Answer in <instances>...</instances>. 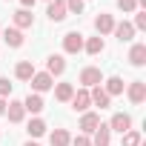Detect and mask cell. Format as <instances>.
I'll list each match as a JSON object with an SVG mask.
<instances>
[{"label": "cell", "mask_w": 146, "mask_h": 146, "mask_svg": "<svg viewBox=\"0 0 146 146\" xmlns=\"http://www.w3.org/2000/svg\"><path fill=\"white\" fill-rule=\"evenodd\" d=\"M29 83H32L35 95H40V92H49V89H54V78L49 75V72H35Z\"/></svg>", "instance_id": "obj_1"}, {"label": "cell", "mask_w": 146, "mask_h": 146, "mask_svg": "<svg viewBox=\"0 0 146 146\" xmlns=\"http://www.w3.org/2000/svg\"><path fill=\"white\" fill-rule=\"evenodd\" d=\"M63 52H66V54L83 52V35H80V32H66V35H63Z\"/></svg>", "instance_id": "obj_2"}, {"label": "cell", "mask_w": 146, "mask_h": 146, "mask_svg": "<svg viewBox=\"0 0 146 146\" xmlns=\"http://www.w3.org/2000/svg\"><path fill=\"white\" fill-rule=\"evenodd\" d=\"M80 83H83L86 89H92V86H100V83H103L100 69H98V66H86V69L80 72Z\"/></svg>", "instance_id": "obj_3"}, {"label": "cell", "mask_w": 146, "mask_h": 146, "mask_svg": "<svg viewBox=\"0 0 146 146\" xmlns=\"http://www.w3.org/2000/svg\"><path fill=\"white\" fill-rule=\"evenodd\" d=\"M109 129H112V132H120V135L129 132V129H132V115H126V112H115L112 120H109Z\"/></svg>", "instance_id": "obj_4"}, {"label": "cell", "mask_w": 146, "mask_h": 146, "mask_svg": "<svg viewBox=\"0 0 146 146\" xmlns=\"http://www.w3.org/2000/svg\"><path fill=\"white\" fill-rule=\"evenodd\" d=\"M69 103H72V109H75V112H89V106H92V100H89V89L75 92Z\"/></svg>", "instance_id": "obj_5"}, {"label": "cell", "mask_w": 146, "mask_h": 146, "mask_svg": "<svg viewBox=\"0 0 146 146\" xmlns=\"http://www.w3.org/2000/svg\"><path fill=\"white\" fill-rule=\"evenodd\" d=\"M126 95H129L132 103H143V100H146V83H143V80H132L129 89H126Z\"/></svg>", "instance_id": "obj_6"}, {"label": "cell", "mask_w": 146, "mask_h": 146, "mask_svg": "<svg viewBox=\"0 0 146 146\" xmlns=\"http://www.w3.org/2000/svg\"><path fill=\"white\" fill-rule=\"evenodd\" d=\"M89 100H92V106H100V109H109V106H112V98L103 92V86H92Z\"/></svg>", "instance_id": "obj_7"}, {"label": "cell", "mask_w": 146, "mask_h": 146, "mask_svg": "<svg viewBox=\"0 0 146 146\" xmlns=\"http://www.w3.org/2000/svg\"><path fill=\"white\" fill-rule=\"evenodd\" d=\"M46 15H49V20H52V23L66 20V3H63V0H52L49 9H46Z\"/></svg>", "instance_id": "obj_8"}, {"label": "cell", "mask_w": 146, "mask_h": 146, "mask_svg": "<svg viewBox=\"0 0 146 146\" xmlns=\"http://www.w3.org/2000/svg\"><path fill=\"white\" fill-rule=\"evenodd\" d=\"M12 20H15V29H32V26H35V15H32L29 9H17Z\"/></svg>", "instance_id": "obj_9"}, {"label": "cell", "mask_w": 146, "mask_h": 146, "mask_svg": "<svg viewBox=\"0 0 146 146\" xmlns=\"http://www.w3.org/2000/svg\"><path fill=\"white\" fill-rule=\"evenodd\" d=\"M95 29H98V35L103 37V35H109L112 29H115V17L112 15H106V12H100L98 17H95Z\"/></svg>", "instance_id": "obj_10"}, {"label": "cell", "mask_w": 146, "mask_h": 146, "mask_svg": "<svg viewBox=\"0 0 146 146\" xmlns=\"http://www.w3.org/2000/svg\"><path fill=\"white\" fill-rule=\"evenodd\" d=\"M98 126H100V115H95V112H83V117H80V129H83V135H95Z\"/></svg>", "instance_id": "obj_11"}, {"label": "cell", "mask_w": 146, "mask_h": 146, "mask_svg": "<svg viewBox=\"0 0 146 146\" xmlns=\"http://www.w3.org/2000/svg\"><path fill=\"white\" fill-rule=\"evenodd\" d=\"M46 72H49L52 78L63 75V72H66V60H63V54H52V57L46 60Z\"/></svg>", "instance_id": "obj_12"}, {"label": "cell", "mask_w": 146, "mask_h": 146, "mask_svg": "<svg viewBox=\"0 0 146 146\" xmlns=\"http://www.w3.org/2000/svg\"><path fill=\"white\" fill-rule=\"evenodd\" d=\"M6 115H9V120H12V123H20V120L26 117L23 100H12V103H6Z\"/></svg>", "instance_id": "obj_13"}, {"label": "cell", "mask_w": 146, "mask_h": 146, "mask_svg": "<svg viewBox=\"0 0 146 146\" xmlns=\"http://www.w3.org/2000/svg\"><path fill=\"white\" fill-rule=\"evenodd\" d=\"M109 143H112V129H109V123H100V126L95 129L92 146H109Z\"/></svg>", "instance_id": "obj_14"}, {"label": "cell", "mask_w": 146, "mask_h": 146, "mask_svg": "<svg viewBox=\"0 0 146 146\" xmlns=\"http://www.w3.org/2000/svg\"><path fill=\"white\" fill-rule=\"evenodd\" d=\"M0 35H3V40H6L12 49H20V46H23V32H20V29H15V26H12V29H3Z\"/></svg>", "instance_id": "obj_15"}, {"label": "cell", "mask_w": 146, "mask_h": 146, "mask_svg": "<svg viewBox=\"0 0 146 146\" xmlns=\"http://www.w3.org/2000/svg\"><path fill=\"white\" fill-rule=\"evenodd\" d=\"M112 32H115V37H117L120 43H129V40L135 37V29H132V23H126V20H123V23H115Z\"/></svg>", "instance_id": "obj_16"}, {"label": "cell", "mask_w": 146, "mask_h": 146, "mask_svg": "<svg viewBox=\"0 0 146 146\" xmlns=\"http://www.w3.org/2000/svg\"><path fill=\"white\" fill-rule=\"evenodd\" d=\"M129 63L132 66H143L146 63V43H135L129 49Z\"/></svg>", "instance_id": "obj_17"}, {"label": "cell", "mask_w": 146, "mask_h": 146, "mask_svg": "<svg viewBox=\"0 0 146 146\" xmlns=\"http://www.w3.org/2000/svg\"><path fill=\"white\" fill-rule=\"evenodd\" d=\"M32 75H35V63L32 60H20L15 66V78L17 80H32Z\"/></svg>", "instance_id": "obj_18"}, {"label": "cell", "mask_w": 146, "mask_h": 146, "mask_svg": "<svg viewBox=\"0 0 146 146\" xmlns=\"http://www.w3.org/2000/svg\"><path fill=\"white\" fill-rule=\"evenodd\" d=\"M103 92H106L109 98H115V95H123V78H117V75H112V78L106 80V86H103Z\"/></svg>", "instance_id": "obj_19"}, {"label": "cell", "mask_w": 146, "mask_h": 146, "mask_svg": "<svg viewBox=\"0 0 146 146\" xmlns=\"http://www.w3.org/2000/svg\"><path fill=\"white\" fill-rule=\"evenodd\" d=\"M43 106H46V103H43V98H40V95H29V98L23 100V109H26V112H32V115H40V112H43Z\"/></svg>", "instance_id": "obj_20"}, {"label": "cell", "mask_w": 146, "mask_h": 146, "mask_svg": "<svg viewBox=\"0 0 146 146\" xmlns=\"http://www.w3.org/2000/svg\"><path fill=\"white\" fill-rule=\"evenodd\" d=\"M83 49H86V52L95 57V54H100V52L106 49V43H103V37L98 35V37H89V40H83Z\"/></svg>", "instance_id": "obj_21"}, {"label": "cell", "mask_w": 146, "mask_h": 146, "mask_svg": "<svg viewBox=\"0 0 146 146\" xmlns=\"http://www.w3.org/2000/svg\"><path fill=\"white\" fill-rule=\"evenodd\" d=\"M72 95H75V86H72V83H57V86H54V98H57V100L69 103Z\"/></svg>", "instance_id": "obj_22"}, {"label": "cell", "mask_w": 146, "mask_h": 146, "mask_svg": "<svg viewBox=\"0 0 146 146\" xmlns=\"http://www.w3.org/2000/svg\"><path fill=\"white\" fill-rule=\"evenodd\" d=\"M49 140H52V146H69V143H72V135H69L66 129H54V132L49 135Z\"/></svg>", "instance_id": "obj_23"}, {"label": "cell", "mask_w": 146, "mask_h": 146, "mask_svg": "<svg viewBox=\"0 0 146 146\" xmlns=\"http://www.w3.org/2000/svg\"><path fill=\"white\" fill-rule=\"evenodd\" d=\"M29 137H40V135H46V123L40 120V117H35V120H29Z\"/></svg>", "instance_id": "obj_24"}, {"label": "cell", "mask_w": 146, "mask_h": 146, "mask_svg": "<svg viewBox=\"0 0 146 146\" xmlns=\"http://www.w3.org/2000/svg\"><path fill=\"white\" fill-rule=\"evenodd\" d=\"M140 143H143V137H140V132H137V129L123 132V146H140Z\"/></svg>", "instance_id": "obj_25"}, {"label": "cell", "mask_w": 146, "mask_h": 146, "mask_svg": "<svg viewBox=\"0 0 146 146\" xmlns=\"http://www.w3.org/2000/svg\"><path fill=\"white\" fill-rule=\"evenodd\" d=\"M63 3H66V12H72V15L83 12V0H63Z\"/></svg>", "instance_id": "obj_26"}, {"label": "cell", "mask_w": 146, "mask_h": 146, "mask_svg": "<svg viewBox=\"0 0 146 146\" xmlns=\"http://www.w3.org/2000/svg\"><path fill=\"white\" fill-rule=\"evenodd\" d=\"M117 9L120 12H135L137 9V0H117Z\"/></svg>", "instance_id": "obj_27"}, {"label": "cell", "mask_w": 146, "mask_h": 146, "mask_svg": "<svg viewBox=\"0 0 146 146\" xmlns=\"http://www.w3.org/2000/svg\"><path fill=\"white\" fill-rule=\"evenodd\" d=\"M6 95H12V83H9V78H0V98L6 100Z\"/></svg>", "instance_id": "obj_28"}, {"label": "cell", "mask_w": 146, "mask_h": 146, "mask_svg": "<svg viewBox=\"0 0 146 146\" xmlns=\"http://www.w3.org/2000/svg\"><path fill=\"white\" fill-rule=\"evenodd\" d=\"M69 146H92V140H89V135H78V137H72Z\"/></svg>", "instance_id": "obj_29"}, {"label": "cell", "mask_w": 146, "mask_h": 146, "mask_svg": "<svg viewBox=\"0 0 146 146\" xmlns=\"http://www.w3.org/2000/svg\"><path fill=\"white\" fill-rule=\"evenodd\" d=\"M132 29H140V32L146 29V15H143V12H137V15H135V23H132Z\"/></svg>", "instance_id": "obj_30"}, {"label": "cell", "mask_w": 146, "mask_h": 146, "mask_svg": "<svg viewBox=\"0 0 146 146\" xmlns=\"http://www.w3.org/2000/svg\"><path fill=\"white\" fill-rule=\"evenodd\" d=\"M20 3H23V9H32V6H35V0H20Z\"/></svg>", "instance_id": "obj_31"}, {"label": "cell", "mask_w": 146, "mask_h": 146, "mask_svg": "<svg viewBox=\"0 0 146 146\" xmlns=\"http://www.w3.org/2000/svg\"><path fill=\"white\" fill-rule=\"evenodd\" d=\"M0 115H6V100L0 98Z\"/></svg>", "instance_id": "obj_32"}, {"label": "cell", "mask_w": 146, "mask_h": 146, "mask_svg": "<svg viewBox=\"0 0 146 146\" xmlns=\"http://www.w3.org/2000/svg\"><path fill=\"white\" fill-rule=\"evenodd\" d=\"M23 146H37V143H35V140H26V143H23Z\"/></svg>", "instance_id": "obj_33"}, {"label": "cell", "mask_w": 146, "mask_h": 146, "mask_svg": "<svg viewBox=\"0 0 146 146\" xmlns=\"http://www.w3.org/2000/svg\"><path fill=\"white\" fill-rule=\"evenodd\" d=\"M46 3H52V0H46Z\"/></svg>", "instance_id": "obj_34"}, {"label": "cell", "mask_w": 146, "mask_h": 146, "mask_svg": "<svg viewBox=\"0 0 146 146\" xmlns=\"http://www.w3.org/2000/svg\"><path fill=\"white\" fill-rule=\"evenodd\" d=\"M0 32H3V29H0Z\"/></svg>", "instance_id": "obj_35"}]
</instances>
